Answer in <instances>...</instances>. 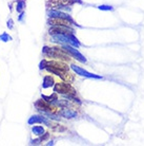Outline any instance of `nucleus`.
<instances>
[{
  "label": "nucleus",
  "mask_w": 144,
  "mask_h": 146,
  "mask_svg": "<svg viewBox=\"0 0 144 146\" xmlns=\"http://www.w3.org/2000/svg\"><path fill=\"white\" fill-rule=\"evenodd\" d=\"M54 91L58 92V93H62V94H65V93L75 94V90L66 83H58V84H56L54 87Z\"/></svg>",
  "instance_id": "obj_1"
},
{
  "label": "nucleus",
  "mask_w": 144,
  "mask_h": 146,
  "mask_svg": "<svg viewBox=\"0 0 144 146\" xmlns=\"http://www.w3.org/2000/svg\"><path fill=\"white\" fill-rule=\"evenodd\" d=\"M63 50H64L65 52L69 53L71 55H73L74 57H76V58L78 59L79 62H86V59L84 58V56H83V55L81 54V53H80L78 50H76V49L73 47V46H71V44H65V46H63Z\"/></svg>",
  "instance_id": "obj_2"
},
{
  "label": "nucleus",
  "mask_w": 144,
  "mask_h": 146,
  "mask_svg": "<svg viewBox=\"0 0 144 146\" xmlns=\"http://www.w3.org/2000/svg\"><path fill=\"white\" fill-rule=\"evenodd\" d=\"M72 33H74V31H73L69 27L54 26L50 30V34H52V35H56V34H63V35H66V34H72Z\"/></svg>",
  "instance_id": "obj_3"
},
{
  "label": "nucleus",
  "mask_w": 144,
  "mask_h": 146,
  "mask_svg": "<svg viewBox=\"0 0 144 146\" xmlns=\"http://www.w3.org/2000/svg\"><path fill=\"white\" fill-rule=\"evenodd\" d=\"M72 69L75 71L78 75H81V76H84V77H90V78H101L100 76H98V75H95L93 73H90L87 72L86 70L82 69V68H80V67L76 66V65H72Z\"/></svg>",
  "instance_id": "obj_4"
},
{
  "label": "nucleus",
  "mask_w": 144,
  "mask_h": 146,
  "mask_svg": "<svg viewBox=\"0 0 144 146\" xmlns=\"http://www.w3.org/2000/svg\"><path fill=\"white\" fill-rule=\"evenodd\" d=\"M35 106H36L37 109L39 110H44V111H54V108H52V107L50 106V104H48V102H46V101H42V100H39V101H37L36 103H35Z\"/></svg>",
  "instance_id": "obj_5"
},
{
  "label": "nucleus",
  "mask_w": 144,
  "mask_h": 146,
  "mask_svg": "<svg viewBox=\"0 0 144 146\" xmlns=\"http://www.w3.org/2000/svg\"><path fill=\"white\" fill-rule=\"evenodd\" d=\"M69 23H73L67 19L64 18H50V25L52 26H63V27H69Z\"/></svg>",
  "instance_id": "obj_6"
},
{
  "label": "nucleus",
  "mask_w": 144,
  "mask_h": 146,
  "mask_svg": "<svg viewBox=\"0 0 144 146\" xmlns=\"http://www.w3.org/2000/svg\"><path fill=\"white\" fill-rule=\"evenodd\" d=\"M37 123H43V124L50 125V122H48L45 117H41V115H32V117L29 119V125L37 124Z\"/></svg>",
  "instance_id": "obj_7"
},
{
  "label": "nucleus",
  "mask_w": 144,
  "mask_h": 146,
  "mask_svg": "<svg viewBox=\"0 0 144 146\" xmlns=\"http://www.w3.org/2000/svg\"><path fill=\"white\" fill-rule=\"evenodd\" d=\"M48 15H50V18H64V19H67V20H69L71 22H73L74 23V21H73V19L69 17L67 14H65V13H62V12H58V11H50V13H48Z\"/></svg>",
  "instance_id": "obj_8"
},
{
  "label": "nucleus",
  "mask_w": 144,
  "mask_h": 146,
  "mask_svg": "<svg viewBox=\"0 0 144 146\" xmlns=\"http://www.w3.org/2000/svg\"><path fill=\"white\" fill-rule=\"evenodd\" d=\"M53 85H54V80H53V77L50 76V75H46V76H44L43 83H42V88L46 89V88L52 87Z\"/></svg>",
  "instance_id": "obj_9"
},
{
  "label": "nucleus",
  "mask_w": 144,
  "mask_h": 146,
  "mask_svg": "<svg viewBox=\"0 0 144 146\" xmlns=\"http://www.w3.org/2000/svg\"><path fill=\"white\" fill-rule=\"evenodd\" d=\"M60 114H61L62 117H67V119H72V117H75L76 115H77V113H76L75 111L69 110V109H63L61 112H60Z\"/></svg>",
  "instance_id": "obj_10"
},
{
  "label": "nucleus",
  "mask_w": 144,
  "mask_h": 146,
  "mask_svg": "<svg viewBox=\"0 0 144 146\" xmlns=\"http://www.w3.org/2000/svg\"><path fill=\"white\" fill-rule=\"evenodd\" d=\"M32 132L35 135L40 137V135H42L44 133V128L42 126H34L32 128Z\"/></svg>",
  "instance_id": "obj_11"
},
{
  "label": "nucleus",
  "mask_w": 144,
  "mask_h": 146,
  "mask_svg": "<svg viewBox=\"0 0 144 146\" xmlns=\"http://www.w3.org/2000/svg\"><path fill=\"white\" fill-rule=\"evenodd\" d=\"M12 40H13V38L7 33H5V32L0 34V41H2V42H9V41H12Z\"/></svg>",
  "instance_id": "obj_12"
},
{
  "label": "nucleus",
  "mask_w": 144,
  "mask_h": 146,
  "mask_svg": "<svg viewBox=\"0 0 144 146\" xmlns=\"http://www.w3.org/2000/svg\"><path fill=\"white\" fill-rule=\"evenodd\" d=\"M25 7V2L24 0H18V2H17V5H16V10L18 13H21L23 12V9Z\"/></svg>",
  "instance_id": "obj_13"
},
{
  "label": "nucleus",
  "mask_w": 144,
  "mask_h": 146,
  "mask_svg": "<svg viewBox=\"0 0 144 146\" xmlns=\"http://www.w3.org/2000/svg\"><path fill=\"white\" fill-rule=\"evenodd\" d=\"M42 99H43L44 101H46V102H48V103L54 102V101H58V100H57V96H56V94H53L52 96H46V95H42Z\"/></svg>",
  "instance_id": "obj_14"
},
{
  "label": "nucleus",
  "mask_w": 144,
  "mask_h": 146,
  "mask_svg": "<svg viewBox=\"0 0 144 146\" xmlns=\"http://www.w3.org/2000/svg\"><path fill=\"white\" fill-rule=\"evenodd\" d=\"M7 27L9 28V30H12L14 28V21H13V19H9V20H7Z\"/></svg>",
  "instance_id": "obj_15"
},
{
  "label": "nucleus",
  "mask_w": 144,
  "mask_h": 146,
  "mask_svg": "<svg viewBox=\"0 0 144 146\" xmlns=\"http://www.w3.org/2000/svg\"><path fill=\"white\" fill-rule=\"evenodd\" d=\"M40 142H42V141H41V140H40V139L32 140V141H31V143H29V144H31V145H38V144H40Z\"/></svg>",
  "instance_id": "obj_16"
},
{
  "label": "nucleus",
  "mask_w": 144,
  "mask_h": 146,
  "mask_svg": "<svg viewBox=\"0 0 144 146\" xmlns=\"http://www.w3.org/2000/svg\"><path fill=\"white\" fill-rule=\"evenodd\" d=\"M99 9H100V10H103V11H108V10H112V7H107V5H100Z\"/></svg>",
  "instance_id": "obj_17"
},
{
  "label": "nucleus",
  "mask_w": 144,
  "mask_h": 146,
  "mask_svg": "<svg viewBox=\"0 0 144 146\" xmlns=\"http://www.w3.org/2000/svg\"><path fill=\"white\" fill-rule=\"evenodd\" d=\"M46 67V60H42V62H40V69H44Z\"/></svg>",
  "instance_id": "obj_18"
},
{
  "label": "nucleus",
  "mask_w": 144,
  "mask_h": 146,
  "mask_svg": "<svg viewBox=\"0 0 144 146\" xmlns=\"http://www.w3.org/2000/svg\"><path fill=\"white\" fill-rule=\"evenodd\" d=\"M23 17H24V13L21 12V13H20V16H19V21H22V18H23Z\"/></svg>",
  "instance_id": "obj_19"
}]
</instances>
